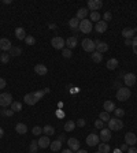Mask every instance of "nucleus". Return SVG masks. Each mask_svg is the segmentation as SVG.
<instances>
[{
    "instance_id": "f257e3e1",
    "label": "nucleus",
    "mask_w": 137,
    "mask_h": 153,
    "mask_svg": "<svg viewBox=\"0 0 137 153\" xmlns=\"http://www.w3.org/2000/svg\"><path fill=\"white\" fill-rule=\"evenodd\" d=\"M107 123H108V129L111 130V131H119V130L123 129V122L118 118L110 119Z\"/></svg>"
},
{
    "instance_id": "f03ea898",
    "label": "nucleus",
    "mask_w": 137,
    "mask_h": 153,
    "mask_svg": "<svg viewBox=\"0 0 137 153\" xmlns=\"http://www.w3.org/2000/svg\"><path fill=\"white\" fill-rule=\"evenodd\" d=\"M130 94H132V92H130L129 88H119L117 92V98L119 100V101H126V100H129L130 98Z\"/></svg>"
},
{
    "instance_id": "7ed1b4c3",
    "label": "nucleus",
    "mask_w": 137,
    "mask_h": 153,
    "mask_svg": "<svg viewBox=\"0 0 137 153\" xmlns=\"http://www.w3.org/2000/svg\"><path fill=\"white\" fill-rule=\"evenodd\" d=\"M82 49L86 52H89V53H92V52L96 51V44H95V41H92L90 38H85V40H82Z\"/></svg>"
},
{
    "instance_id": "20e7f679",
    "label": "nucleus",
    "mask_w": 137,
    "mask_h": 153,
    "mask_svg": "<svg viewBox=\"0 0 137 153\" xmlns=\"http://www.w3.org/2000/svg\"><path fill=\"white\" fill-rule=\"evenodd\" d=\"M92 29H93V26H92V22H90V19H84L80 22V31L81 33H84V34H88V33H90L92 31Z\"/></svg>"
},
{
    "instance_id": "39448f33",
    "label": "nucleus",
    "mask_w": 137,
    "mask_h": 153,
    "mask_svg": "<svg viewBox=\"0 0 137 153\" xmlns=\"http://www.w3.org/2000/svg\"><path fill=\"white\" fill-rule=\"evenodd\" d=\"M12 104V96L10 93H1L0 94V105L3 107H8Z\"/></svg>"
},
{
    "instance_id": "423d86ee",
    "label": "nucleus",
    "mask_w": 137,
    "mask_h": 153,
    "mask_svg": "<svg viewBox=\"0 0 137 153\" xmlns=\"http://www.w3.org/2000/svg\"><path fill=\"white\" fill-rule=\"evenodd\" d=\"M51 45L55 49H65V45H66V41L62 38V37H54L51 40Z\"/></svg>"
},
{
    "instance_id": "0eeeda50",
    "label": "nucleus",
    "mask_w": 137,
    "mask_h": 153,
    "mask_svg": "<svg viewBox=\"0 0 137 153\" xmlns=\"http://www.w3.org/2000/svg\"><path fill=\"white\" fill-rule=\"evenodd\" d=\"M136 81H137V78H136V75H134L133 73H128V74L123 75V82H125V85L128 88L134 86Z\"/></svg>"
},
{
    "instance_id": "6e6552de",
    "label": "nucleus",
    "mask_w": 137,
    "mask_h": 153,
    "mask_svg": "<svg viewBox=\"0 0 137 153\" xmlns=\"http://www.w3.org/2000/svg\"><path fill=\"white\" fill-rule=\"evenodd\" d=\"M85 142H86V145H88V146H98L99 142H100V138H99L98 134L92 133V134H89V135L86 137Z\"/></svg>"
},
{
    "instance_id": "1a4fd4ad",
    "label": "nucleus",
    "mask_w": 137,
    "mask_h": 153,
    "mask_svg": "<svg viewBox=\"0 0 137 153\" xmlns=\"http://www.w3.org/2000/svg\"><path fill=\"white\" fill-rule=\"evenodd\" d=\"M102 7H103L102 0H89V1H88V10H90V12L98 11L99 8H102Z\"/></svg>"
},
{
    "instance_id": "9d476101",
    "label": "nucleus",
    "mask_w": 137,
    "mask_h": 153,
    "mask_svg": "<svg viewBox=\"0 0 137 153\" xmlns=\"http://www.w3.org/2000/svg\"><path fill=\"white\" fill-rule=\"evenodd\" d=\"M125 142H126V145H129V146H134L137 144V137H136V134L134 133H126L125 134Z\"/></svg>"
},
{
    "instance_id": "9b49d317",
    "label": "nucleus",
    "mask_w": 137,
    "mask_h": 153,
    "mask_svg": "<svg viewBox=\"0 0 137 153\" xmlns=\"http://www.w3.org/2000/svg\"><path fill=\"white\" fill-rule=\"evenodd\" d=\"M99 138L102 139V142H108L111 139V130L110 129H102Z\"/></svg>"
},
{
    "instance_id": "f8f14e48",
    "label": "nucleus",
    "mask_w": 137,
    "mask_h": 153,
    "mask_svg": "<svg viewBox=\"0 0 137 153\" xmlns=\"http://www.w3.org/2000/svg\"><path fill=\"white\" fill-rule=\"evenodd\" d=\"M67 145H69V148H70L73 152H77V150L80 149V141L77 139V138H69L67 139Z\"/></svg>"
},
{
    "instance_id": "ddd939ff",
    "label": "nucleus",
    "mask_w": 137,
    "mask_h": 153,
    "mask_svg": "<svg viewBox=\"0 0 137 153\" xmlns=\"http://www.w3.org/2000/svg\"><path fill=\"white\" fill-rule=\"evenodd\" d=\"M12 48V45H11V41L8 38H0V49L3 52H6V51H10Z\"/></svg>"
},
{
    "instance_id": "4468645a",
    "label": "nucleus",
    "mask_w": 137,
    "mask_h": 153,
    "mask_svg": "<svg viewBox=\"0 0 137 153\" xmlns=\"http://www.w3.org/2000/svg\"><path fill=\"white\" fill-rule=\"evenodd\" d=\"M34 73L40 77H43V75H47L48 73V68L47 66H44V64H36L34 66Z\"/></svg>"
},
{
    "instance_id": "2eb2a0df",
    "label": "nucleus",
    "mask_w": 137,
    "mask_h": 153,
    "mask_svg": "<svg viewBox=\"0 0 137 153\" xmlns=\"http://www.w3.org/2000/svg\"><path fill=\"white\" fill-rule=\"evenodd\" d=\"M95 44H96V51L100 52V53H104V52L108 51V45H107L104 41H95Z\"/></svg>"
},
{
    "instance_id": "dca6fc26",
    "label": "nucleus",
    "mask_w": 137,
    "mask_h": 153,
    "mask_svg": "<svg viewBox=\"0 0 137 153\" xmlns=\"http://www.w3.org/2000/svg\"><path fill=\"white\" fill-rule=\"evenodd\" d=\"M37 144H39V148L45 149V148H48V146L51 145V141H49V138H48L47 135H43V137H40V139L37 141Z\"/></svg>"
},
{
    "instance_id": "f3484780",
    "label": "nucleus",
    "mask_w": 137,
    "mask_h": 153,
    "mask_svg": "<svg viewBox=\"0 0 137 153\" xmlns=\"http://www.w3.org/2000/svg\"><path fill=\"white\" fill-rule=\"evenodd\" d=\"M24 101H25V104H27V105H34L36 102H37V100H36L33 93H27V94H25Z\"/></svg>"
},
{
    "instance_id": "a211bd4d",
    "label": "nucleus",
    "mask_w": 137,
    "mask_h": 153,
    "mask_svg": "<svg viewBox=\"0 0 137 153\" xmlns=\"http://www.w3.org/2000/svg\"><path fill=\"white\" fill-rule=\"evenodd\" d=\"M88 14H89V10H88V8H80L78 11H77V15H75V18H77V19H80V21H84V19H86Z\"/></svg>"
},
{
    "instance_id": "6ab92c4d",
    "label": "nucleus",
    "mask_w": 137,
    "mask_h": 153,
    "mask_svg": "<svg viewBox=\"0 0 137 153\" xmlns=\"http://www.w3.org/2000/svg\"><path fill=\"white\" fill-rule=\"evenodd\" d=\"M107 28H108V25H107V22H104V21H99L98 23H96V26H95V29H96L98 33H104V31L107 30Z\"/></svg>"
},
{
    "instance_id": "aec40b11",
    "label": "nucleus",
    "mask_w": 137,
    "mask_h": 153,
    "mask_svg": "<svg viewBox=\"0 0 137 153\" xmlns=\"http://www.w3.org/2000/svg\"><path fill=\"white\" fill-rule=\"evenodd\" d=\"M122 36L125 37L126 40H132L134 37V29L132 28H125L122 30Z\"/></svg>"
},
{
    "instance_id": "412c9836",
    "label": "nucleus",
    "mask_w": 137,
    "mask_h": 153,
    "mask_svg": "<svg viewBox=\"0 0 137 153\" xmlns=\"http://www.w3.org/2000/svg\"><path fill=\"white\" fill-rule=\"evenodd\" d=\"M103 108H104V111L106 112H114L115 111V104H114L113 101H110V100H107V101H104V104H103Z\"/></svg>"
},
{
    "instance_id": "4be33fe9",
    "label": "nucleus",
    "mask_w": 137,
    "mask_h": 153,
    "mask_svg": "<svg viewBox=\"0 0 137 153\" xmlns=\"http://www.w3.org/2000/svg\"><path fill=\"white\" fill-rule=\"evenodd\" d=\"M15 131L18 134H21V135H24V134L27 133V127L25 123H18V125L15 126Z\"/></svg>"
},
{
    "instance_id": "5701e85b",
    "label": "nucleus",
    "mask_w": 137,
    "mask_h": 153,
    "mask_svg": "<svg viewBox=\"0 0 137 153\" xmlns=\"http://www.w3.org/2000/svg\"><path fill=\"white\" fill-rule=\"evenodd\" d=\"M15 37L18 40H25L26 38V31L24 28H16L15 29Z\"/></svg>"
},
{
    "instance_id": "b1692460",
    "label": "nucleus",
    "mask_w": 137,
    "mask_h": 153,
    "mask_svg": "<svg viewBox=\"0 0 137 153\" xmlns=\"http://www.w3.org/2000/svg\"><path fill=\"white\" fill-rule=\"evenodd\" d=\"M77 37H69V38L66 40V45L69 49H73V48L77 47Z\"/></svg>"
},
{
    "instance_id": "393cba45",
    "label": "nucleus",
    "mask_w": 137,
    "mask_h": 153,
    "mask_svg": "<svg viewBox=\"0 0 137 153\" xmlns=\"http://www.w3.org/2000/svg\"><path fill=\"white\" fill-rule=\"evenodd\" d=\"M49 148H51L52 152H58V150L62 149V141H59V139H56V141H52L51 145H49Z\"/></svg>"
},
{
    "instance_id": "a878e982",
    "label": "nucleus",
    "mask_w": 137,
    "mask_h": 153,
    "mask_svg": "<svg viewBox=\"0 0 137 153\" xmlns=\"http://www.w3.org/2000/svg\"><path fill=\"white\" fill-rule=\"evenodd\" d=\"M90 59L93 60L95 63H100L103 60V55L100 53V52L95 51V52H92V53H90Z\"/></svg>"
},
{
    "instance_id": "bb28decb",
    "label": "nucleus",
    "mask_w": 137,
    "mask_h": 153,
    "mask_svg": "<svg viewBox=\"0 0 137 153\" xmlns=\"http://www.w3.org/2000/svg\"><path fill=\"white\" fill-rule=\"evenodd\" d=\"M99 152L100 153H108L110 150H111V148H110V145L107 144V142H102V144H99Z\"/></svg>"
},
{
    "instance_id": "cd10ccee",
    "label": "nucleus",
    "mask_w": 137,
    "mask_h": 153,
    "mask_svg": "<svg viewBox=\"0 0 137 153\" xmlns=\"http://www.w3.org/2000/svg\"><path fill=\"white\" fill-rule=\"evenodd\" d=\"M118 64H119V63H118V60L117 59H108V62H107V68H108V70H115V68H117L118 67Z\"/></svg>"
},
{
    "instance_id": "c85d7f7f",
    "label": "nucleus",
    "mask_w": 137,
    "mask_h": 153,
    "mask_svg": "<svg viewBox=\"0 0 137 153\" xmlns=\"http://www.w3.org/2000/svg\"><path fill=\"white\" fill-rule=\"evenodd\" d=\"M80 22H81V21L80 19H77V18H71L70 21H69V26H70L71 28V30H73V29H77V28H80Z\"/></svg>"
},
{
    "instance_id": "c756f323",
    "label": "nucleus",
    "mask_w": 137,
    "mask_h": 153,
    "mask_svg": "<svg viewBox=\"0 0 137 153\" xmlns=\"http://www.w3.org/2000/svg\"><path fill=\"white\" fill-rule=\"evenodd\" d=\"M99 21H102V16H100L99 11H92L90 12V22H96V23H98Z\"/></svg>"
},
{
    "instance_id": "7c9ffc66",
    "label": "nucleus",
    "mask_w": 137,
    "mask_h": 153,
    "mask_svg": "<svg viewBox=\"0 0 137 153\" xmlns=\"http://www.w3.org/2000/svg\"><path fill=\"white\" fill-rule=\"evenodd\" d=\"M43 133L47 135V137H49V135H54L55 134V129L52 127V126H49V125H47L43 129Z\"/></svg>"
},
{
    "instance_id": "2f4dec72",
    "label": "nucleus",
    "mask_w": 137,
    "mask_h": 153,
    "mask_svg": "<svg viewBox=\"0 0 137 153\" xmlns=\"http://www.w3.org/2000/svg\"><path fill=\"white\" fill-rule=\"evenodd\" d=\"M11 110L14 111V112H19V111H22V102L14 101V102L11 104Z\"/></svg>"
},
{
    "instance_id": "473e14b6",
    "label": "nucleus",
    "mask_w": 137,
    "mask_h": 153,
    "mask_svg": "<svg viewBox=\"0 0 137 153\" xmlns=\"http://www.w3.org/2000/svg\"><path fill=\"white\" fill-rule=\"evenodd\" d=\"M75 127V123L73 122V120H67L66 123H65V131H73Z\"/></svg>"
},
{
    "instance_id": "72a5a7b5",
    "label": "nucleus",
    "mask_w": 137,
    "mask_h": 153,
    "mask_svg": "<svg viewBox=\"0 0 137 153\" xmlns=\"http://www.w3.org/2000/svg\"><path fill=\"white\" fill-rule=\"evenodd\" d=\"M22 53V49L19 47H12L10 49V56H19Z\"/></svg>"
},
{
    "instance_id": "f704fd0d",
    "label": "nucleus",
    "mask_w": 137,
    "mask_h": 153,
    "mask_svg": "<svg viewBox=\"0 0 137 153\" xmlns=\"http://www.w3.org/2000/svg\"><path fill=\"white\" fill-rule=\"evenodd\" d=\"M37 149H39V144H37V141H30V146H29L30 153H37Z\"/></svg>"
},
{
    "instance_id": "c9c22d12",
    "label": "nucleus",
    "mask_w": 137,
    "mask_h": 153,
    "mask_svg": "<svg viewBox=\"0 0 137 153\" xmlns=\"http://www.w3.org/2000/svg\"><path fill=\"white\" fill-rule=\"evenodd\" d=\"M99 119H100L102 122H108L111 118H110L108 112H106V111H104V112H100V115H99Z\"/></svg>"
},
{
    "instance_id": "e433bc0d",
    "label": "nucleus",
    "mask_w": 137,
    "mask_h": 153,
    "mask_svg": "<svg viewBox=\"0 0 137 153\" xmlns=\"http://www.w3.org/2000/svg\"><path fill=\"white\" fill-rule=\"evenodd\" d=\"M25 44L26 45H34L36 44V38L33 36H26V38H25Z\"/></svg>"
},
{
    "instance_id": "4c0bfd02",
    "label": "nucleus",
    "mask_w": 137,
    "mask_h": 153,
    "mask_svg": "<svg viewBox=\"0 0 137 153\" xmlns=\"http://www.w3.org/2000/svg\"><path fill=\"white\" fill-rule=\"evenodd\" d=\"M47 93V92L45 90H37V92H34V97H36V100H37V101H40V100H41V98L44 97V94Z\"/></svg>"
},
{
    "instance_id": "58836bf2",
    "label": "nucleus",
    "mask_w": 137,
    "mask_h": 153,
    "mask_svg": "<svg viewBox=\"0 0 137 153\" xmlns=\"http://www.w3.org/2000/svg\"><path fill=\"white\" fill-rule=\"evenodd\" d=\"M0 62L1 63L10 62V53H1V55H0Z\"/></svg>"
},
{
    "instance_id": "ea45409f",
    "label": "nucleus",
    "mask_w": 137,
    "mask_h": 153,
    "mask_svg": "<svg viewBox=\"0 0 137 153\" xmlns=\"http://www.w3.org/2000/svg\"><path fill=\"white\" fill-rule=\"evenodd\" d=\"M114 114H115V116H117V118L119 119L121 116H123V115H125V111L122 110V108H115V111H114Z\"/></svg>"
},
{
    "instance_id": "a19ab883",
    "label": "nucleus",
    "mask_w": 137,
    "mask_h": 153,
    "mask_svg": "<svg viewBox=\"0 0 137 153\" xmlns=\"http://www.w3.org/2000/svg\"><path fill=\"white\" fill-rule=\"evenodd\" d=\"M62 55H63V58H66V59H70L73 53H71V51L69 49V48H66V49H63V51H62Z\"/></svg>"
},
{
    "instance_id": "79ce46f5",
    "label": "nucleus",
    "mask_w": 137,
    "mask_h": 153,
    "mask_svg": "<svg viewBox=\"0 0 137 153\" xmlns=\"http://www.w3.org/2000/svg\"><path fill=\"white\" fill-rule=\"evenodd\" d=\"M111 19H113V14H111L110 11L104 12V15H103V21H104V22H110Z\"/></svg>"
},
{
    "instance_id": "37998d69",
    "label": "nucleus",
    "mask_w": 137,
    "mask_h": 153,
    "mask_svg": "<svg viewBox=\"0 0 137 153\" xmlns=\"http://www.w3.org/2000/svg\"><path fill=\"white\" fill-rule=\"evenodd\" d=\"M32 133L34 134V135H40V134L43 133V129H41V127H39V126H34V127H33V130H32Z\"/></svg>"
},
{
    "instance_id": "c03bdc74",
    "label": "nucleus",
    "mask_w": 137,
    "mask_h": 153,
    "mask_svg": "<svg viewBox=\"0 0 137 153\" xmlns=\"http://www.w3.org/2000/svg\"><path fill=\"white\" fill-rule=\"evenodd\" d=\"M12 114H14L12 110H1V115H4V116H11Z\"/></svg>"
},
{
    "instance_id": "a18cd8bd",
    "label": "nucleus",
    "mask_w": 137,
    "mask_h": 153,
    "mask_svg": "<svg viewBox=\"0 0 137 153\" xmlns=\"http://www.w3.org/2000/svg\"><path fill=\"white\" fill-rule=\"evenodd\" d=\"M103 126H104V122H102L100 119H99V120H96V122H95V127H96V129H104Z\"/></svg>"
},
{
    "instance_id": "49530a36",
    "label": "nucleus",
    "mask_w": 137,
    "mask_h": 153,
    "mask_svg": "<svg viewBox=\"0 0 137 153\" xmlns=\"http://www.w3.org/2000/svg\"><path fill=\"white\" fill-rule=\"evenodd\" d=\"M128 149H129V145H126V144H122V145L119 146V150H121V152H126Z\"/></svg>"
},
{
    "instance_id": "de8ad7c7",
    "label": "nucleus",
    "mask_w": 137,
    "mask_h": 153,
    "mask_svg": "<svg viewBox=\"0 0 137 153\" xmlns=\"http://www.w3.org/2000/svg\"><path fill=\"white\" fill-rule=\"evenodd\" d=\"M6 79L4 78H0V89H4V88H6Z\"/></svg>"
},
{
    "instance_id": "09e8293b",
    "label": "nucleus",
    "mask_w": 137,
    "mask_h": 153,
    "mask_svg": "<svg viewBox=\"0 0 137 153\" xmlns=\"http://www.w3.org/2000/svg\"><path fill=\"white\" fill-rule=\"evenodd\" d=\"M75 125L78 126V127H84V126H85V120H84V119H80V120L75 123Z\"/></svg>"
},
{
    "instance_id": "8fccbe9b",
    "label": "nucleus",
    "mask_w": 137,
    "mask_h": 153,
    "mask_svg": "<svg viewBox=\"0 0 137 153\" xmlns=\"http://www.w3.org/2000/svg\"><path fill=\"white\" fill-rule=\"evenodd\" d=\"M128 152H129V153H137V148H134V146H130L129 149H128Z\"/></svg>"
},
{
    "instance_id": "3c124183",
    "label": "nucleus",
    "mask_w": 137,
    "mask_h": 153,
    "mask_svg": "<svg viewBox=\"0 0 137 153\" xmlns=\"http://www.w3.org/2000/svg\"><path fill=\"white\" fill-rule=\"evenodd\" d=\"M132 45H133V47H137V36H134L133 40H132Z\"/></svg>"
},
{
    "instance_id": "603ef678",
    "label": "nucleus",
    "mask_w": 137,
    "mask_h": 153,
    "mask_svg": "<svg viewBox=\"0 0 137 153\" xmlns=\"http://www.w3.org/2000/svg\"><path fill=\"white\" fill-rule=\"evenodd\" d=\"M125 45H126V47L132 45V40H125Z\"/></svg>"
},
{
    "instance_id": "864d4df0",
    "label": "nucleus",
    "mask_w": 137,
    "mask_h": 153,
    "mask_svg": "<svg viewBox=\"0 0 137 153\" xmlns=\"http://www.w3.org/2000/svg\"><path fill=\"white\" fill-rule=\"evenodd\" d=\"M62 153H73V150H71L70 148H69V149H65V150H63V152H62Z\"/></svg>"
},
{
    "instance_id": "5fc2aeb1",
    "label": "nucleus",
    "mask_w": 137,
    "mask_h": 153,
    "mask_svg": "<svg viewBox=\"0 0 137 153\" xmlns=\"http://www.w3.org/2000/svg\"><path fill=\"white\" fill-rule=\"evenodd\" d=\"M3 135H4V130L0 127V138H3Z\"/></svg>"
},
{
    "instance_id": "6e6d98bb",
    "label": "nucleus",
    "mask_w": 137,
    "mask_h": 153,
    "mask_svg": "<svg viewBox=\"0 0 137 153\" xmlns=\"http://www.w3.org/2000/svg\"><path fill=\"white\" fill-rule=\"evenodd\" d=\"M77 153H88V152H86V150H84V149H78V150H77Z\"/></svg>"
},
{
    "instance_id": "4d7b16f0",
    "label": "nucleus",
    "mask_w": 137,
    "mask_h": 153,
    "mask_svg": "<svg viewBox=\"0 0 137 153\" xmlns=\"http://www.w3.org/2000/svg\"><path fill=\"white\" fill-rule=\"evenodd\" d=\"M133 52H134V55H137V47H133Z\"/></svg>"
},
{
    "instance_id": "13d9d810",
    "label": "nucleus",
    "mask_w": 137,
    "mask_h": 153,
    "mask_svg": "<svg viewBox=\"0 0 137 153\" xmlns=\"http://www.w3.org/2000/svg\"><path fill=\"white\" fill-rule=\"evenodd\" d=\"M115 153H121V150H115Z\"/></svg>"
},
{
    "instance_id": "bf43d9fd",
    "label": "nucleus",
    "mask_w": 137,
    "mask_h": 153,
    "mask_svg": "<svg viewBox=\"0 0 137 153\" xmlns=\"http://www.w3.org/2000/svg\"><path fill=\"white\" fill-rule=\"evenodd\" d=\"M96 153H100V152H96Z\"/></svg>"
}]
</instances>
